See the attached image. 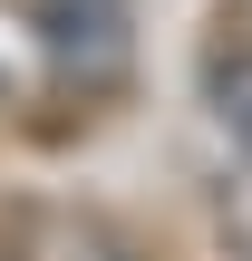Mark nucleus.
<instances>
[{"instance_id":"1","label":"nucleus","mask_w":252,"mask_h":261,"mask_svg":"<svg viewBox=\"0 0 252 261\" xmlns=\"http://www.w3.org/2000/svg\"><path fill=\"white\" fill-rule=\"evenodd\" d=\"M49 48L58 58L87 48V68H117V0H58L49 10Z\"/></svg>"},{"instance_id":"2","label":"nucleus","mask_w":252,"mask_h":261,"mask_svg":"<svg viewBox=\"0 0 252 261\" xmlns=\"http://www.w3.org/2000/svg\"><path fill=\"white\" fill-rule=\"evenodd\" d=\"M214 107H223V126H233V145H252V58H233V68L214 77Z\"/></svg>"}]
</instances>
